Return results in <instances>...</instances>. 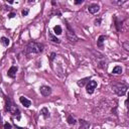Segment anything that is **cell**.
<instances>
[{"label":"cell","instance_id":"obj_23","mask_svg":"<svg viewBox=\"0 0 129 129\" xmlns=\"http://www.w3.org/2000/svg\"><path fill=\"white\" fill-rule=\"evenodd\" d=\"M123 45H124V47H125V49H126V50H129V48H128V41H125Z\"/></svg>","mask_w":129,"mask_h":129},{"label":"cell","instance_id":"obj_2","mask_svg":"<svg viewBox=\"0 0 129 129\" xmlns=\"http://www.w3.org/2000/svg\"><path fill=\"white\" fill-rule=\"evenodd\" d=\"M6 111H8L9 113H11V115L16 116L18 120H19V119H20V117H21L19 109H18V108L13 104V103H12L9 99L6 101Z\"/></svg>","mask_w":129,"mask_h":129},{"label":"cell","instance_id":"obj_3","mask_svg":"<svg viewBox=\"0 0 129 129\" xmlns=\"http://www.w3.org/2000/svg\"><path fill=\"white\" fill-rule=\"evenodd\" d=\"M127 89H128V87L126 85H124V84H117V85H115L113 87L114 92L118 96H124L126 94V92H127Z\"/></svg>","mask_w":129,"mask_h":129},{"label":"cell","instance_id":"obj_12","mask_svg":"<svg viewBox=\"0 0 129 129\" xmlns=\"http://www.w3.org/2000/svg\"><path fill=\"white\" fill-rule=\"evenodd\" d=\"M0 42H1V44L4 45V46H8L9 43H10V40H9V38H7L5 36H2L1 38H0Z\"/></svg>","mask_w":129,"mask_h":129},{"label":"cell","instance_id":"obj_1","mask_svg":"<svg viewBox=\"0 0 129 129\" xmlns=\"http://www.w3.org/2000/svg\"><path fill=\"white\" fill-rule=\"evenodd\" d=\"M43 50V45L38 42L31 41L25 47V54H39Z\"/></svg>","mask_w":129,"mask_h":129},{"label":"cell","instance_id":"obj_17","mask_svg":"<svg viewBox=\"0 0 129 129\" xmlns=\"http://www.w3.org/2000/svg\"><path fill=\"white\" fill-rule=\"evenodd\" d=\"M112 73H113V74H116V75H119V74L122 73V68L119 67V66H117V67H115V68L113 69Z\"/></svg>","mask_w":129,"mask_h":129},{"label":"cell","instance_id":"obj_6","mask_svg":"<svg viewBox=\"0 0 129 129\" xmlns=\"http://www.w3.org/2000/svg\"><path fill=\"white\" fill-rule=\"evenodd\" d=\"M40 93H41L42 96L47 97V96H49L51 94V89L48 86H41L40 87Z\"/></svg>","mask_w":129,"mask_h":129},{"label":"cell","instance_id":"obj_21","mask_svg":"<svg viewBox=\"0 0 129 129\" xmlns=\"http://www.w3.org/2000/svg\"><path fill=\"white\" fill-rule=\"evenodd\" d=\"M94 23H95V25H100V23H101V18H97V19H95Z\"/></svg>","mask_w":129,"mask_h":129},{"label":"cell","instance_id":"obj_5","mask_svg":"<svg viewBox=\"0 0 129 129\" xmlns=\"http://www.w3.org/2000/svg\"><path fill=\"white\" fill-rule=\"evenodd\" d=\"M97 87V82L96 81H90L88 82V85H87V93L88 94H93L95 89Z\"/></svg>","mask_w":129,"mask_h":129},{"label":"cell","instance_id":"obj_7","mask_svg":"<svg viewBox=\"0 0 129 129\" xmlns=\"http://www.w3.org/2000/svg\"><path fill=\"white\" fill-rule=\"evenodd\" d=\"M19 101H20V103H21V104H22L25 108H28V107H30V105H31V101L28 100L27 98L23 97V96H21V97L19 98Z\"/></svg>","mask_w":129,"mask_h":129},{"label":"cell","instance_id":"obj_26","mask_svg":"<svg viewBox=\"0 0 129 129\" xmlns=\"http://www.w3.org/2000/svg\"><path fill=\"white\" fill-rule=\"evenodd\" d=\"M16 129H25V128H21V127H18V126H15Z\"/></svg>","mask_w":129,"mask_h":129},{"label":"cell","instance_id":"obj_15","mask_svg":"<svg viewBox=\"0 0 129 129\" xmlns=\"http://www.w3.org/2000/svg\"><path fill=\"white\" fill-rule=\"evenodd\" d=\"M54 31H55V33H56V34H58V35L62 34V32H63L62 27L60 26V25H56V26L54 27Z\"/></svg>","mask_w":129,"mask_h":129},{"label":"cell","instance_id":"obj_4","mask_svg":"<svg viewBox=\"0 0 129 129\" xmlns=\"http://www.w3.org/2000/svg\"><path fill=\"white\" fill-rule=\"evenodd\" d=\"M67 28H68V30H67V38L72 42H77L79 40V37L75 34L74 30L70 26V24H67Z\"/></svg>","mask_w":129,"mask_h":129},{"label":"cell","instance_id":"obj_13","mask_svg":"<svg viewBox=\"0 0 129 129\" xmlns=\"http://www.w3.org/2000/svg\"><path fill=\"white\" fill-rule=\"evenodd\" d=\"M87 82H89V78L82 79V80H80V81L77 82V84H78V86H79V87H84V86H85V84H86Z\"/></svg>","mask_w":129,"mask_h":129},{"label":"cell","instance_id":"obj_24","mask_svg":"<svg viewBox=\"0 0 129 129\" xmlns=\"http://www.w3.org/2000/svg\"><path fill=\"white\" fill-rule=\"evenodd\" d=\"M82 2H83V0H77V1H75L76 4H81Z\"/></svg>","mask_w":129,"mask_h":129},{"label":"cell","instance_id":"obj_14","mask_svg":"<svg viewBox=\"0 0 129 129\" xmlns=\"http://www.w3.org/2000/svg\"><path fill=\"white\" fill-rule=\"evenodd\" d=\"M40 113H41V115H42L44 118H47V117H49V112H48L47 108H42V109L40 110Z\"/></svg>","mask_w":129,"mask_h":129},{"label":"cell","instance_id":"obj_18","mask_svg":"<svg viewBox=\"0 0 129 129\" xmlns=\"http://www.w3.org/2000/svg\"><path fill=\"white\" fill-rule=\"evenodd\" d=\"M67 121H68V123H69V124H71V125H75V124L77 123V120H76L73 116H69Z\"/></svg>","mask_w":129,"mask_h":129},{"label":"cell","instance_id":"obj_11","mask_svg":"<svg viewBox=\"0 0 129 129\" xmlns=\"http://www.w3.org/2000/svg\"><path fill=\"white\" fill-rule=\"evenodd\" d=\"M79 122H80V126L78 129H89V127H90L89 122H87L85 120H79Z\"/></svg>","mask_w":129,"mask_h":129},{"label":"cell","instance_id":"obj_9","mask_svg":"<svg viewBox=\"0 0 129 129\" xmlns=\"http://www.w3.org/2000/svg\"><path fill=\"white\" fill-rule=\"evenodd\" d=\"M88 10H89L90 13L95 14V13H97V12L100 10V6H99L98 4H91V5L88 7Z\"/></svg>","mask_w":129,"mask_h":129},{"label":"cell","instance_id":"obj_25","mask_svg":"<svg viewBox=\"0 0 129 129\" xmlns=\"http://www.w3.org/2000/svg\"><path fill=\"white\" fill-rule=\"evenodd\" d=\"M14 16H15V13H10V14L8 15V17H9V18H13Z\"/></svg>","mask_w":129,"mask_h":129},{"label":"cell","instance_id":"obj_19","mask_svg":"<svg viewBox=\"0 0 129 129\" xmlns=\"http://www.w3.org/2000/svg\"><path fill=\"white\" fill-rule=\"evenodd\" d=\"M56 56H57L56 53H51V55H50V57H49V61H54L55 58H56Z\"/></svg>","mask_w":129,"mask_h":129},{"label":"cell","instance_id":"obj_10","mask_svg":"<svg viewBox=\"0 0 129 129\" xmlns=\"http://www.w3.org/2000/svg\"><path fill=\"white\" fill-rule=\"evenodd\" d=\"M48 40L49 41H51V42H54V43H61V40L56 36V35H54L53 33H50V32H48Z\"/></svg>","mask_w":129,"mask_h":129},{"label":"cell","instance_id":"obj_20","mask_svg":"<svg viewBox=\"0 0 129 129\" xmlns=\"http://www.w3.org/2000/svg\"><path fill=\"white\" fill-rule=\"evenodd\" d=\"M11 128H12L11 124H9V123H5L4 124V129H11Z\"/></svg>","mask_w":129,"mask_h":129},{"label":"cell","instance_id":"obj_8","mask_svg":"<svg viewBox=\"0 0 129 129\" xmlns=\"http://www.w3.org/2000/svg\"><path fill=\"white\" fill-rule=\"evenodd\" d=\"M17 67H15V66H12L9 70H8V73H7V75H8V77H10V78H15V76H16V73H17Z\"/></svg>","mask_w":129,"mask_h":129},{"label":"cell","instance_id":"obj_16","mask_svg":"<svg viewBox=\"0 0 129 129\" xmlns=\"http://www.w3.org/2000/svg\"><path fill=\"white\" fill-rule=\"evenodd\" d=\"M105 38H106V37H105L104 35H100V36H99V38H98V42H97L98 46H103V42H104Z\"/></svg>","mask_w":129,"mask_h":129},{"label":"cell","instance_id":"obj_22","mask_svg":"<svg viewBox=\"0 0 129 129\" xmlns=\"http://www.w3.org/2000/svg\"><path fill=\"white\" fill-rule=\"evenodd\" d=\"M28 12H29V11H28V9H25V10H22V12H21V13H22V16H26V15L28 14Z\"/></svg>","mask_w":129,"mask_h":129}]
</instances>
